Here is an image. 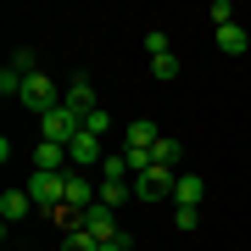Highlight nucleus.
<instances>
[{
	"mask_svg": "<svg viewBox=\"0 0 251 251\" xmlns=\"http://www.w3.org/2000/svg\"><path fill=\"white\" fill-rule=\"evenodd\" d=\"M28 196H34L39 212H56V206H67V173H28Z\"/></svg>",
	"mask_w": 251,
	"mask_h": 251,
	"instance_id": "1",
	"label": "nucleus"
},
{
	"mask_svg": "<svg viewBox=\"0 0 251 251\" xmlns=\"http://www.w3.org/2000/svg\"><path fill=\"white\" fill-rule=\"evenodd\" d=\"M173 184H179V173L156 162V168H145L134 179V201H145V206H151V201H173Z\"/></svg>",
	"mask_w": 251,
	"mask_h": 251,
	"instance_id": "2",
	"label": "nucleus"
},
{
	"mask_svg": "<svg viewBox=\"0 0 251 251\" xmlns=\"http://www.w3.org/2000/svg\"><path fill=\"white\" fill-rule=\"evenodd\" d=\"M62 106L78 117V128H84V117H95L100 112V95H95V84H90V73H73V84H67V95H62Z\"/></svg>",
	"mask_w": 251,
	"mask_h": 251,
	"instance_id": "3",
	"label": "nucleus"
},
{
	"mask_svg": "<svg viewBox=\"0 0 251 251\" xmlns=\"http://www.w3.org/2000/svg\"><path fill=\"white\" fill-rule=\"evenodd\" d=\"M23 106L28 112H34V117H45V112H56V106H62V100H56V84L45 78V73H28V78H23Z\"/></svg>",
	"mask_w": 251,
	"mask_h": 251,
	"instance_id": "4",
	"label": "nucleus"
},
{
	"mask_svg": "<svg viewBox=\"0 0 251 251\" xmlns=\"http://www.w3.org/2000/svg\"><path fill=\"white\" fill-rule=\"evenodd\" d=\"M112 151H100V134H84V128H78V134H73V145H67V162H73V168H78V173H90V168H100V162H106Z\"/></svg>",
	"mask_w": 251,
	"mask_h": 251,
	"instance_id": "5",
	"label": "nucleus"
},
{
	"mask_svg": "<svg viewBox=\"0 0 251 251\" xmlns=\"http://www.w3.org/2000/svg\"><path fill=\"white\" fill-rule=\"evenodd\" d=\"M73 134H78V117H73L67 106H56L39 117V140H50V145H73Z\"/></svg>",
	"mask_w": 251,
	"mask_h": 251,
	"instance_id": "6",
	"label": "nucleus"
},
{
	"mask_svg": "<svg viewBox=\"0 0 251 251\" xmlns=\"http://www.w3.org/2000/svg\"><path fill=\"white\" fill-rule=\"evenodd\" d=\"M78 218H84V229H90L95 240H112V234H123V229H117V212H112V206H100V201L90 206V212H78Z\"/></svg>",
	"mask_w": 251,
	"mask_h": 251,
	"instance_id": "7",
	"label": "nucleus"
},
{
	"mask_svg": "<svg viewBox=\"0 0 251 251\" xmlns=\"http://www.w3.org/2000/svg\"><path fill=\"white\" fill-rule=\"evenodd\" d=\"M62 251H100V240H95L90 229H84V218H78V212H73L67 224H62Z\"/></svg>",
	"mask_w": 251,
	"mask_h": 251,
	"instance_id": "8",
	"label": "nucleus"
},
{
	"mask_svg": "<svg viewBox=\"0 0 251 251\" xmlns=\"http://www.w3.org/2000/svg\"><path fill=\"white\" fill-rule=\"evenodd\" d=\"M123 140H128V151H156V123H151V117H134V123H128L123 128Z\"/></svg>",
	"mask_w": 251,
	"mask_h": 251,
	"instance_id": "9",
	"label": "nucleus"
},
{
	"mask_svg": "<svg viewBox=\"0 0 251 251\" xmlns=\"http://www.w3.org/2000/svg\"><path fill=\"white\" fill-rule=\"evenodd\" d=\"M28 212H34V196H28V190H6V196H0V218H6V224H23Z\"/></svg>",
	"mask_w": 251,
	"mask_h": 251,
	"instance_id": "10",
	"label": "nucleus"
},
{
	"mask_svg": "<svg viewBox=\"0 0 251 251\" xmlns=\"http://www.w3.org/2000/svg\"><path fill=\"white\" fill-rule=\"evenodd\" d=\"M201 196H206V179H201V173H179L173 201H179V206H201Z\"/></svg>",
	"mask_w": 251,
	"mask_h": 251,
	"instance_id": "11",
	"label": "nucleus"
},
{
	"mask_svg": "<svg viewBox=\"0 0 251 251\" xmlns=\"http://www.w3.org/2000/svg\"><path fill=\"white\" fill-rule=\"evenodd\" d=\"M218 50H224V56H246V50H251V34H246L240 23H229V28H218Z\"/></svg>",
	"mask_w": 251,
	"mask_h": 251,
	"instance_id": "12",
	"label": "nucleus"
},
{
	"mask_svg": "<svg viewBox=\"0 0 251 251\" xmlns=\"http://www.w3.org/2000/svg\"><path fill=\"white\" fill-rule=\"evenodd\" d=\"M123 201H134V184H123V179H100V206H123Z\"/></svg>",
	"mask_w": 251,
	"mask_h": 251,
	"instance_id": "13",
	"label": "nucleus"
},
{
	"mask_svg": "<svg viewBox=\"0 0 251 251\" xmlns=\"http://www.w3.org/2000/svg\"><path fill=\"white\" fill-rule=\"evenodd\" d=\"M100 179H123V184H134V168H128V156H123V151H112L106 162H100Z\"/></svg>",
	"mask_w": 251,
	"mask_h": 251,
	"instance_id": "14",
	"label": "nucleus"
},
{
	"mask_svg": "<svg viewBox=\"0 0 251 251\" xmlns=\"http://www.w3.org/2000/svg\"><path fill=\"white\" fill-rule=\"evenodd\" d=\"M179 151H184V145H179V140H173V134H162V140H156V151H151V156L162 162V168H173V162H179Z\"/></svg>",
	"mask_w": 251,
	"mask_h": 251,
	"instance_id": "15",
	"label": "nucleus"
},
{
	"mask_svg": "<svg viewBox=\"0 0 251 251\" xmlns=\"http://www.w3.org/2000/svg\"><path fill=\"white\" fill-rule=\"evenodd\" d=\"M0 95H6V100L23 95V73H17V67H0Z\"/></svg>",
	"mask_w": 251,
	"mask_h": 251,
	"instance_id": "16",
	"label": "nucleus"
},
{
	"mask_svg": "<svg viewBox=\"0 0 251 251\" xmlns=\"http://www.w3.org/2000/svg\"><path fill=\"white\" fill-rule=\"evenodd\" d=\"M145 56H173V45H168V34H162V28H151V34H145Z\"/></svg>",
	"mask_w": 251,
	"mask_h": 251,
	"instance_id": "17",
	"label": "nucleus"
},
{
	"mask_svg": "<svg viewBox=\"0 0 251 251\" xmlns=\"http://www.w3.org/2000/svg\"><path fill=\"white\" fill-rule=\"evenodd\" d=\"M11 67H17L23 78H28V73H39V56H34V45H23V50H11Z\"/></svg>",
	"mask_w": 251,
	"mask_h": 251,
	"instance_id": "18",
	"label": "nucleus"
},
{
	"mask_svg": "<svg viewBox=\"0 0 251 251\" xmlns=\"http://www.w3.org/2000/svg\"><path fill=\"white\" fill-rule=\"evenodd\" d=\"M196 224H201L196 206H179V212H173V229H179V234H196Z\"/></svg>",
	"mask_w": 251,
	"mask_h": 251,
	"instance_id": "19",
	"label": "nucleus"
},
{
	"mask_svg": "<svg viewBox=\"0 0 251 251\" xmlns=\"http://www.w3.org/2000/svg\"><path fill=\"white\" fill-rule=\"evenodd\" d=\"M106 128H112V112L106 106H100L95 117H84V134H100V140H106Z\"/></svg>",
	"mask_w": 251,
	"mask_h": 251,
	"instance_id": "20",
	"label": "nucleus"
},
{
	"mask_svg": "<svg viewBox=\"0 0 251 251\" xmlns=\"http://www.w3.org/2000/svg\"><path fill=\"white\" fill-rule=\"evenodd\" d=\"M151 73H156L162 84H168V78H179V56H156V62H151Z\"/></svg>",
	"mask_w": 251,
	"mask_h": 251,
	"instance_id": "21",
	"label": "nucleus"
},
{
	"mask_svg": "<svg viewBox=\"0 0 251 251\" xmlns=\"http://www.w3.org/2000/svg\"><path fill=\"white\" fill-rule=\"evenodd\" d=\"M206 17H212L218 28H229V23H234V6H229V0H212V6H206Z\"/></svg>",
	"mask_w": 251,
	"mask_h": 251,
	"instance_id": "22",
	"label": "nucleus"
},
{
	"mask_svg": "<svg viewBox=\"0 0 251 251\" xmlns=\"http://www.w3.org/2000/svg\"><path fill=\"white\" fill-rule=\"evenodd\" d=\"M128 246H134V234H128V229L112 234V240H100V251H128Z\"/></svg>",
	"mask_w": 251,
	"mask_h": 251,
	"instance_id": "23",
	"label": "nucleus"
}]
</instances>
